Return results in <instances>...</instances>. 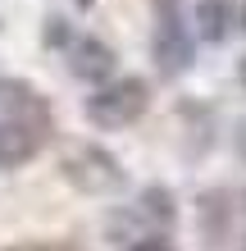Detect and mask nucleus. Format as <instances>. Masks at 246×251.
I'll return each instance as SVG.
<instances>
[{"label":"nucleus","mask_w":246,"mask_h":251,"mask_svg":"<svg viewBox=\"0 0 246 251\" xmlns=\"http://www.w3.org/2000/svg\"><path fill=\"white\" fill-rule=\"evenodd\" d=\"M9 251H78L73 242H19V247H9Z\"/></svg>","instance_id":"9d476101"},{"label":"nucleus","mask_w":246,"mask_h":251,"mask_svg":"<svg viewBox=\"0 0 246 251\" xmlns=\"http://www.w3.org/2000/svg\"><path fill=\"white\" fill-rule=\"evenodd\" d=\"M0 105L14 110V119H23V124H37V128H46V105L37 100V92L27 82H14V78H0Z\"/></svg>","instance_id":"39448f33"},{"label":"nucleus","mask_w":246,"mask_h":251,"mask_svg":"<svg viewBox=\"0 0 246 251\" xmlns=\"http://www.w3.org/2000/svg\"><path fill=\"white\" fill-rule=\"evenodd\" d=\"M41 132L37 124H23V119H0V169H19L27 165L37 151H41Z\"/></svg>","instance_id":"20e7f679"},{"label":"nucleus","mask_w":246,"mask_h":251,"mask_svg":"<svg viewBox=\"0 0 246 251\" xmlns=\"http://www.w3.org/2000/svg\"><path fill=\"white\" fill-rule=\"evenodd\" d=\"M133 251H173V242H164V238H141Z\"/></svg>","instance_id":"9b49d317"},{"label":"nucleus","mask_w":246,"mask_h":251,"mask_svg":"<svg viewBox=\"0 0 246 251\" xmlns=\"http://www.w3.org/2000/svg\"><path fill=\"white\" fill-rule=\"evenodd\" d=\"M141 210L151 219H160V224H173V192L169 187H146L141 192Z\"/></svg>","instance_id":"1a4fd4ad"},{"label":"nucleus","mask_w":246,"mask_h":251,"mask_svg":"<svg viewBox=\"0 0 246 251\" xmlns=\"http://www.w3.org/2000/svg\"><path fill=\"white\" fill-rule=\"evenodd\" d=\"M151 105V92L141 78H123V82H110L100 87L96 96H87V119L100 124V128H123V124H137Z\"/></svg>","instance_id":"f257e3e1"},{"label":"nucleus","mask_w":246,"mask_h":251,"mask_svg":"<svg viewBox=\"0 0 246 251\" xmlns=\"http://www.w3.org/2000/svg\"><path fill=\"white\" fill-rule=\"evenodd\" d=\"M155 9H160V14L164 9H178V0H155Z\"/></svg>","instance_id":"ddd939ff"},{"label":"nucleus","mask_w":246,"mask_h":251,"mask_svg":"<svg viewBox=\"0 0 246 251\" xmlns=\"http://www.w3.org/2000/svg\"><path fill=\"white\" fill-rule=\"evenodd\" d=\"M46 41H55V46L64 41V23H60V19H50V27H46Z\"/></svg>","instance_id":"f8f14e48"},{"label":"nucleus","mask_w":246,"mask_h":251,"mask_svg":"<svg viewBox=\"0 0 246 251\" xmlns=\"http://www.w3.org/2000/svg\"><path fill=\"white\" fill-rule=\"evenodd\" d=\"M64 178L73 183L78 192L96 197V192H114V187H119L123 169H119V160H114L110 151H100V146H78V151L64 155Z\"/></svg>","instance_id":"f03ea898"},{"label":"nucleus","mask_w":246,"mask_h":251,"mask_svg":"<svg viewBox=\"0 0 246 251\" xmlns=\"http://www.w3.org/2000/svg\"><path fill=\"white\" fill-rule=\"evenodd\" d=\"M237 27V5L233 0H201L196 5V32L205 41H224Z\"/></svg>","instance_id":"0eeeda50"},{"label":"nucleus","mask_w":246,"mask_h":251,"mask_svg":"<svg viewBox=\"0 0 246 251\" xmlns=\"http://www.w3.org/2000/svg\"><path fill=\"white\" fill-rule=\"evenodd\" d=\"M201 215H205V242L219 247L228 224H233V205H228V192H210V197H201Z\"/></svg>","instance_id":"6e6552de"},{"label":"nucleus","mask_w":246,"mask_h":251,"mask_svg":"<svg viewBox=\"0 0 246 251\" xmlns=\"http://www.w3.org/2000/svg\"><path fill=\"white\" fill-rule=\"evenodd\" d=\"M78 5H82V9H87V5H96V0H78Z\"/></svg>","instance_id":"2eb2a0df"},{"label":"nucleus","mask_w":246,"mask_h":251,"mask_svg":"<svg viewBox=\"0 0 246 251\" xmlns=\"http://www.w3.org/2000/svg\"><path fill=\"white\" fill-rule=\"evenodd\" d=\"M155 64H160L164 78H178V73L192 64V37H187L178 9L160 14V27H155Z\"/></svg>","instance_id":"7ed1b4c3"},{"label":"nucleus","mask_w":246,"mask_h":251,"mask_svg":"<svg viewBox=\"0 0 246 251\" xmlns=\"http://www.w3.org/2000/svg\"><path fill=\"white\" fill-rule=\"evenodd\" d=\"M242 151H246V128H242Z\"/></svg>","instance_id":"dca6fc26"},{"label":"nucleus","mask_w":246,"mask_h":251,"mask_svg":"<svg viewBox=\"0 0 246 251\" xmlns=\"http://www.w3.org/2000/svg\"><path fill=\"white\" fill-rule=\"evenodd\" d=\"M242 82H246V60H242Z\"/></svg>","instance_id":"f3484780"},{"label":"nucleus","mask_w":246,"mask_h":251,"mask_svg":"<svg viewBox=\"0 0 246 251\" xmlns=\"http://www.w3.org/2000/svg\"><path fill=\"white\" fill-rule=\"evenodd\" d=\"M73 73L87 82H100V78H110L114 73V50L105 46V41H96V37H87L73 46Z\"/></svg>","instance_id":"423d86ee"},{"label":"nucleus","mask_w":246,"mask_h":251,"mask_svg":"<svg viewBox=\"0 0 246 251\" xmlns=\"http://www.w3.org/2000/svg\"><path fill=\"white\" fill-rule=\"evenodd\" d=\"M237 27H246V0H242V23H237Z\"/></svg>","instance_id":"4468645a"}]
</instances>
